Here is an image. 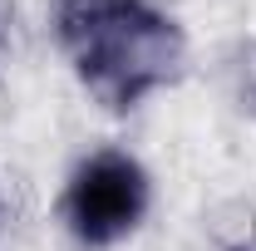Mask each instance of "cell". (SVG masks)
Returning a JSON list of instances; mask_svg holds the SVG:
<instances>
[{
  "label": "cell",
  "instance_id": "1",
  "mask_svg": "<svg viewBox=\"0 0 256 251\" xmlns=\"http://www.w3.org/2000/svg\"><path fill=\"white\" fill-rule=\"evenodd\" d=\"M54 40L104 108H138L182 69L188 40L153 0H54Z\"/></svg>",
  "mask_w": 256,
  "mask_h": 251
},
{
  "label": "cell",
  "instance_id": "2",
  "mask_svg": "<svg viewBox=\"0 0 256 251\" xmlns=\"http://www.w3.org/2000/svg\"><path fill=\"white\" fill-rule=\"evenodd\" d=\"M153 207V178L148 168L124 148H98L89 153L64 182V226L79 246L104 251L133 236Z\"/></svg>",
  "mask_w": 256,
  "mask_h": 251
}]
</instances>
